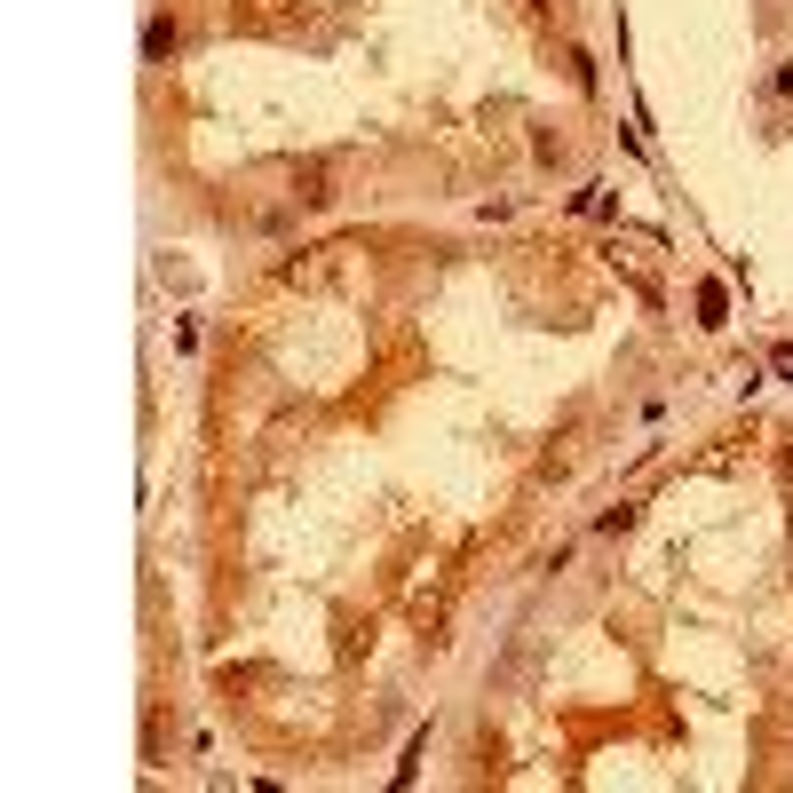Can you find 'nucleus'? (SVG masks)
<instances>
[{
    "label": "nucleus",
    "mask_w": 793,
    "mask_h": 793,
    "mask_svg": "<svg viewBox=\"0 0 793 793\" xmlns=\"http://www.w3.org/2000/svg\"><path fill=\"white\" fill-rule=\"evenodd\" d=\"M778 365H786V373H793V349H778Z\"/></svg>",
    "instance_id": "1"
}]
</instances>
